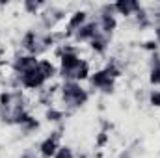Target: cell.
I'll return each instance as SVG.
<instances>
[{
	"label": "cell",
	"instance_id": "20",
	"mask_svg": "<svg viewBox=\"0 0 160 158\" xmlns=\"http://www.w3.org/2000/svg\"><path fill=\"white\" fill-rule=\"evenodd\" d=\"M104 71H106V75H108V77H112V78H118V77L121 75V71L116 67V63H114V62H110V63L106 65V69H104Z\"/></svg>",
	"mask_w": 160,
	"mask_h": 158
},
{
	"label": "cell",
	"instance_id": "6",
	"mask_svg": "<svg viewBox=\"0 0 160 158\" xmlns=\"http://www.w3.org/2000/svg\"><path fill=\"white\" fill-rule=\"evenodd\" d=\"M38 63H39V60H38L36 56H30V54H28V56H19V58L13 62V71L21 77V75H24V73L36 69Z\"/></svg>",
	"mask_w": 160,
	"mask_h": 158
},
{
	"label": "cell",
	"instance_id": "4",
	"mask_svg": "<svg viewBox=\"0 0 160 158\" xmlns=\"http://www.w3.org/2000/svg\"><path fill=\"white\" fill-rule=\"evenodd\" d=\"M89 82H91L93 87L101 89L102 93H112V91H114V78L108 77L104 69H102V71H97V73H93V75H89Z\"/></svg>",
	"mask_w": 160,
	"mask_h": 158
},
{
	"label": "cell",
	"instance_id": "26",
	"mask_svg": "<svg viewBox=\"0 0 160 158\" xmlns=\"http://www.w3.org/2000/svg\"><path fill=\"white\" fill-rule=\"evenodd\" d=\"M143 48H145V50H151V52H157L158 41H145V43H143Z\"/></svg>",
	"mask_w": 160,
	"mask_h": 158
},
{
	"label": "cell",
	"instance_id": "30",
	"mask_svg": "<svg viewBox=\"0 0 160 158\" xmlns=\"http://www.w3.org/2000/svg\"><path fill=\"white\" fill-rule=\"evenodd\" d=\"M119 158H132V155H130V151H127V153H123Z\"/></svg>",
	"mask_w": 160,
	"mask_h": 158
},
{
	"label": "cell",
	"instance_id": "23",
	"mask_svg": "<svg viewBox=\"0 0 160 158\" xmlns=\"http://www.w3.org/2000/svg\"><path fill=\"white\" fill-rule=\"evenodd\" d=\"M149 102H151V106L160 108V91H158V89H155V91H151V93H149Z\"/></svg>",
	"mask_w": 160,
	"mask_h": 158
},
{
	"label": "cell",
	"instance_id": "27",
	"mask_svg": "<svg viewBox=\"0 0 160 158\" xmlns=\"http://www.w3.org/2000/svg\"><path fill=\"white\" fill-rule=\"evenodd\" d=\"M153 67H160V56L157 52H155L153 58H151V69H153Z\"/></svg>",
	"mask_w": 160,
	"mask_h": 158
},
{
	"label": "cell",
	"instance_id": "15",
	"mask_svg": "<svg viewBox=\"0 0 160 158\" xmlns=\"http://www.w3.org/2000/svg\"><path fill=\"white\" fill-rule=\"evenodd\" d=\"M136 22H138V26H140V28H147V26L151 24V19H149V15L145 13V9H143V7L136 13Z\"/></svg>",
	"mask_w": 160,
	"mask_h": 158
},
{
	"label": "cell",
	"instance_id": "1",
	"mask_svg": "<svg viewBox=\"0 0 160 158\" xmlns=\"http://www.w3.org/2000/svg\"><path fill=\"white\" fill-rule=\"evenodd\" d=\"M62 99L71 110H75V108H80L88 102L89 95L78 82H65L62 86Z\"/></svg>",
	"mask_w": 160,
	"mask_h": 158
},
{
	"label": "cell",
	"instance_id": "11",
	"mask_svg": "<svg viewBox=\"0 0 160 158\" xmlns=\"http://www.w3.org/2000/svg\"><path fill=\"white\" fill-rule=\"evenodd\" d=\"M86 19H88V13H86V11H77V13H73V15H71V19H69V22H67L65 36L75 34L80 26H84V24H86Z\"/></svg>",
	"mask_w": 160,
	"mask_h": 158
},
{
	"label": "cell",
	"instance_id": "8",
	"mask_svg": "<svg viewBox=\"0 0 160 158\" xmlns=\"http://www.w3.org/2000/svg\"><path fill=\"white\" fill-rule=\"evenodd\" d=\"M63 9H60V7H54V6H50V7H47L45 9V13L41 15V22H43V26L45 28H52L58 21H62L63 19Z\"/></svg>",
	"mask_w": 160,
	"mask_h": 158
},
{
	"label": "cell",
	"instance_id": "29",
	"mask_svg": "<svg viewBox=\"0 0 160 158\" xmlns=\"http://www.w3.org/2000/svg\"><path fill=\"white\" fill-rule=\"evenodd\" d=\"M155 34H157V41L160 43V24L157 26V28H155Z\"/></svg>",
	"mask_w": 160,
	"mask_h": 158
},
{
	"label": "cell",
	"instance_id": "24",
	"mask_svg": "<svg viewBox=\"0 0 160 158\" xmlns=\"http://www.w3.org/2000/svg\"><path fill=\"white\" fill-rule=\"evenodd\" d=\"M116 13V6L114 4H104L101 7V15H114Z\"/></svg>",
	"mask_w": 160,
	"mask_h": 158
},
{
	"label": "cell",
	"instance_id": "28",
	"mask_svg": "<svg viewBox=\"0 0 160 158\" xmlns=\"http://www.w3.org/2000/svg\"><path fill=\"white\" fill-rule=\"evenodd\" d=\"M21 158H36V155H34L32 151H26V153H24V155H22Z\"/></svg>",
	"mask_w": 160,
	"mask_h": 158
},
{
	"label": "cell",
	"instance_id": "2",
	"mask_svg": "<svg viewBox=\"0 0 160 158\" xmlns=\"http://www.w3.org/2000/svg\"><path fill=\"white\" fill-rule=\"evenodd\" d=\"M22 47L30 52V56H38L43 50H47V47H45V43H43V37H41L39 34L32 32V30L24 34V37H22Z\"/></svg>",
	"mask_w": 160,
	"mask_h": 158
},
{
	"label": "cell",
	"instance_id": "14",
	"mask_svg": "<svg viewBox=\"0 0 160 158\" xmlns=\"http://www.w3.org/2000/svg\"><path fill=\"white\" fill-rule=\"evenodd\" d=\"M38 69H39V73L45 77V78H52L54 75H56V67L48 62V60H39V63H38Z\"/></svg>",
	"mask_w": 160,
	"mask_h": 158
},
{
	"label": "cell",
	"instance_id": "7",
	"mask_svg": "<svg viewBox=\"0 0 160 158\" xmlns=\"http://www.w3.org/2000/svg\"><path fill=\"white\" fill-rule=\"evenodd\" d=\"M97 34H101L99 22L91 21V22H86L84 26H80L78 30L75 32V39H77V41H91Z\"/></svg>",
	"mask_w": 160,
	"mask_h": 158
},
{
	"label": "cell",
	"instance_id": "31",
	"mask_svg": "<svg viewBox=\"0 0 160 158\" xmlns=\"http://www.w3.org/2000/svg\"><path fill=\"white\" fill-rule=\"evenodd\" d=\"M0 65H2V60H0Z\"/></svg>",
	"mask_w": 160,
	"mask_h": 158
},
{
	"label": "cell",
	"instance_id": "13",
	"mask_svg": "<svg viewBox=\"0 0 160 158\" xmlns=\"http://www.w3.org/2000/svg\"><path fill=\"white\" fill-rule=\"evenodd\" d=\"M108 37L110 36H106V34H97L93 39L89 41V45H91V48L95 50V52H99V54H104L106 52V48H108Z\"/></svg>",
	"mask_w": 160,
	"mask_h": 158
},
{
	"label": "cell",
	"instance_id": "10",
	"mask_svg": "<svg viewBox=\"0 0 160 158\" xmlns=\"http://www.w3.org/2000/svg\"><path fill=\"white\" fill-rule=\"evenodd\" d=\"M82 63L84 62L80 60L73 50H65L63 56H62V69L60 71H75V69H78Z\"/></svg>",
	"mask_w": 160,
	"mask_h": 158
},
{
	"label": "cell",
	"instance_id": "22",
	"mask_svg": "<svg viewBox=\"0 0 160 158\" xmlns=\"http://www.w3.org/2000/svg\"><path fill=\"white\" fill-rule=\"evenodd\" d=\"M89 77V67H88V63L84 62L82 65L78 67V75H77V82L78 80H84V78H88Z\"/></svg>",
	"mask_w": 160,
	"mask_h": 158
},
{
	"label": "cell",
	"instance_id": "12",
	"mask_svg": "<svg viewBox=\"0 0 160 158\" xmlns=\"http://www.w3.org/2000/svg\"><path fill=\"white\" fill-rule=\"evenodd\" d=\"M116 26H118V21H116L114 15H101V17H99V28H101L102 34L110 36V34L116 30Z\"/></svg>",
	"mask_w": 160,
	"mask_h": 158
},
{
	"label": "cell",
	"instance_id": "16",
	"mask_svg": "<svg viewBox=\"0 0 160 158\" xmlns=\"http://www.w3.org/2000/svg\"><path fill=\"white\" fill-rule=\"evenodd\" d=\"M63 116H65V114H63L62 110H56V108H48V110H47V114H45V117L48 119V121H52V123L62 121Z\"/></svg>",
	"mask_w": 160,
	"mask_h": 158
},
{
	"label": "cell",
	"instance_id": "5",
	"mask_svg": "<svg viewBox=\"0 0 160 158\" xmlns=\"http://www.w3.org/2000/svg\"><path fill=\"white\" fill-rule=\"evenodd\" d=\"M19 80H21V84H22L24 87H30V89H38V87H41V86L47 82V78L39 73L38 67L32 69V71H28V73H24V75H21Z\"/></svg>",
	"mask_w": 160,
	"mask_h": 158
},
{
	"label": "cell",
	"instance_id": "18",
	"mask_svg": "<svg viewBox=\"0 0 160 158\" xmlns=\"http://www.w3.org/2000/svg\"><path fill=\"white\" fill-rule=\"evenodd\" d=\"M54 158H75V155H73V149L71 147H60L56 151Z\"/></svg>",
	"mask_w": 160,
	"mask_h": 158
},
{
	"label": "cell",
	"instance_id": "9",
	"mask_svg": "<svg viewBox=\"0 0 160 158\" xmlns=\"http://www.w3.org/2000/svg\"><path fill=\"white\" fill-rule=\"evenodd\" d=\"M114 6H116V11H118L119 15H125V17L134 15V13H138V11L142 9L140 2H136V0H118Z\"/></svg>",
	"mask_w": 160,
	"mask_h": 158
},
{
	"label": "cell",
	"instance_id": "21",
	"mask_svg": "<svg viewBox=\"0 0 160 158\" xmlns=\"http://www.w3.org/2000/svg\"><path fill=\"white\" fill-rule=\"evenodd\" d=\"M149 80H151L153 86H160V67H153V69H151Z\"/></svg>",
	"mask_w": 160,
	"mask_h": 158
},
{
	"label": "cell",
	"instance_id": "3",
	"mask_svg": "<svg viewBox=\"0 0 160 158\" xmlns=\"http://www.w3.org/2000/svg\"><path fill=\"white\" fill-rule=\"evenodd\" d=\"M60 138H62V128L54 130L39 145V151H41V155H43V158H54L56 151L60 149Z\"/></svg>",
	"mask_w": 160,
	"mask_h": 158
},
{
	"label": "cell",
	"instance_id": "25",
	"mask_svg": "<svg viewBox=\"0 0 160 158\" xmlns=\"http://www.w3.org/2000/svg\"><path fill=\"white\" fill-rule=\"evenodd\" d=\"M106 141H108V132H106V130H101V132H99V138H97V145L102 147Z\"/></svg>",
	"mask_w": 160,
	"mask_h": 158
},
{
	"label": "cell",
	"instance_id": "19",
	"mask_svg": "<svg viewBox=\"0 0 160 158\" xmlns=\"http://www.w3.org/2000/svg\"><path fill=\"white\" fill-rule=\"evenodd\" d=\"M38 128H39V123H38L34 117H30L24 125H22V130H24L26 134H28V132H32V130H38Z\"/></svg>",
	"mask_w": 160,
	"mask_h": 158
},
{
	"label": "cell",
	"instance_id": "17",
	"mask_svg": "<svg viewBox=\"0 0 160 158\" xmlns=\"http://www.w3.org/2000/svg\"><path fill=\"white\" fill-rule=\"evenodd\" d=\"M41 6H43V2H34V0H26V2H24V9H26L28 13H34V15L39 11Z\"/></svg>",
	"mask_w": 160,
	"mask_h": 158
}]
</instances>
